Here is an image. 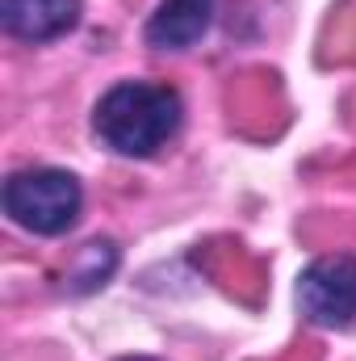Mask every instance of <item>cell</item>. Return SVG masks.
Masks as SVG:
<instances>
[{
	"label": "cell",
	"mask_w": 356,
	"mask_h": 361,
	"mask_svg": "<svg viewBox=\"0 0 356 361\" xmlns=\"http://www.w3.org/2000/svg\"><path fill=\"white\" fill-rule=\"evenodd\" d=\"M84 17V0H0V25L17 42H55Z\"/></svg>",
	"instance_id": "cell-4"
},
{
	"label": "cell",
	"mask_w": 356,
	"mask_h": 361,
	"mask_svg": "<svg viewBox=\"0 0 356 361\" xmlns=\"http://www.w3.org/2000/svg\"><path fill=\"white\" fill-rule=\"evenodd\" d=\"M0 206L30 235H63L84 210V189L68 169H17L0 189Z\"/></svg>",
	"instance_id": "cell-2"
},
{
	"label": "cell",
	"mask_w": 356,
	"mask_h": 361,
	"mask_svg": "<svg viewBox=\"0 0 356 361\" xmlns=\"http://www.w3.org/2000/svg\"><path fill=\"white\" fill-rule=\"evenodd\" d=\"M113 361H160V357H147V353H130V357H113Z\"/></svg>",
	"instance_id": "cell-7"
},
{
	"label": "cell",
	"mask_w": 356,
	"mask_h": 361,
	"mask_svg": "<svg viewBox=\"0 0 356 361\" xmlns=\"http://www.w3.org/2000/svg\"><path fill=\"white\" fill-rule=\"evenodd\" d=\"M293 298H298V311L306 315V324L331 328V332L348 328L356 319V257L331 252V257L310 261L298 273Z\"/></svg>",
	"instance_id": "cell-3"
},
{
	"label": "cell",
	"mask_w": 356,
	"mask_h": 361,
	"mask_svg": "<svg viewBox=\"0 0 356 361\" xmlns=\"http://www.w3.org/2000/svg\"><path fill=\"white\" fill-rule=\"evenodd\" d=\"M117 269V244L113 240H92L80 248L76 265L68 269V290L72 294H89V290H101Z\"/></svg>",
	"instance_id": "cell-6"
},
{
	"label": "cell",
	"mask_w": 356,
	"mask_h": 361,
	"mask_svg": "<svg viewBox=\"0 0 356 361\" xmlns=\"http://www.w3.org/2000/svg\"><path fill=\"white\" fill-rule=\"evenodd\" d=\"M214 4L218 0H160L155 13L147 17V47L151 51H189L197 47L210 25H214Z\"/></svg>",
	"instance_id": "cell-5"
},
{
	"label": "cell",
	"mask_w": 356,
	"mask_h": 361,
	"mask_svg": "<svg viewBox=\"0 0 356 361\" xmlns=\"http://www.w3.org/2000/svg\"><path fill=\"white\" fill-rule=\"evenodd\" d=\"M184 122V101L172 85L155 80H122L92 109V135L101 147L126 160H151L160 147L177 139Z\"/></svg>",
	"instance_id": "cell-1"
}]
</instances>
